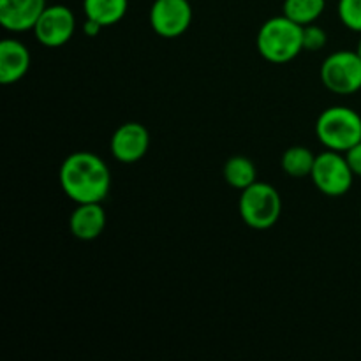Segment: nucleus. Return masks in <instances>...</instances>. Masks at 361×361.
Returning <instances> with one entry per match:
<instances>
[{"label":"nucleus","instance_id":"nucleus-13","mask_svg":"<svg viewBox=\"0 0 361 361\" xmlns=\"http://www.w3.org/2000/svg\"><path fill=\"white\" fill-rule=\"evenodd\" d=\"M129 0H83L85 16L102 28L116 25L127 14Z\"/></svg>","mask_w":361,"mask_h":361},{"label":"nucleus","instance_id":"nucleus-14","mask_svg":"<svg viewBox=\"0 0 361 361\" xmlns=\"http://www.w3.org/2000/svg\"><path fill=\"white\" fill-rule=\"evenodd\" d=\"M224 178L233 189L245 190L247 187L257 182V169L249 157L235 155L224 164Z\"/></svg>","mask_w":361,"mask_h":361},{"label":"nucleus","instance_id":"nucleus-19","mask_svg":"<svg viewBox=\"0 0 361 361\" xmlns=\"http://www.w3.org/2000/svg\"><path fill=\"white\" fill-rule=\"evenodd\" d=\"M344 155L348 159V164L353 169V173H355V176H361V141L356 143L355 147L349 148Z\"/></svg>","mask_w":361,"mask_h":361},{"label":"nucleus","instance_id":"nucleus-18","mask_svg":"<svg viewBox=\"0 0 361 361\" xmlns=\"http://www.w3.org/2000/svg\"><path fill=\"white\" fill-rule=\"evenodd\" d=\"M328 35L317 25L310 23L303 27V49H309V51H319L321 48L326 46Z\"/></svg>","mask_w":361,"mask_h":361},{"label":"nucleus","instance_id":"nucleus-21","mask_svg":"<svg viewBox=\"0 0 361 361\" xmlns=\"http://www.w3.org/2000/svg\"><path fill=\"white\" fill-rule=\"evenodd\" d=\"M356 51H358V55L361 56V39L358 41V48H356Z\"/></svg>","mask_w":361,"mask_h":361},{"label":"nucleus","instance_id":"nucleus-8","mask_svg":"<svg viewBox=\"0 0 361 361\" xmlns=\"http://www.w3.org/2000/svg\"><path fill=\"white\" fill-rule=\"evenodd\" d=\"M192 23L189 0H155L150 7V25L155 34L166 39L180 37Z\"/></svg>","mask_w":361,"mask_h":361},{"label":"nucleus","instance_id":"nucleus-10","mask_svg":"<svg viewBox=\"0 0 361 361\" xmlns=\"http://www.w3.org/2000/svg\"><path fill=\"white\" fill-rule=\"evenodd\" d=\"M46 0H0V23L9 32L34 30Z\"/></svg>","mask_w":361,"mask_h":361},{"label":"nucleus","instance_id":"nucleus-20","mask_svg":"<svg viewBox=\"0 0 361 361\" xmlns=\"http://www.w3.org/2000/svg\"><path fill=\"white\" fill-rule=\"evenodd\" d=\"M83 30H85V34L88 35V37H95V35H97L99 32L102 30V27L99 23H95V21L88 20V18H87V21H85V25H83Z\"/></svg>","mask_w":361,"mask_h":361},{"label":"nucleus","instance_id":"nucleus-15","mask_svg":"<svg viewBox=\"0 0 361 361\" xmlns=\"http://www.w3.org/2000/svg\"><path fill=\"white\" fill-rule=\"evenodd\" d=\"M314 162H316V155L307 147L296 145V147L288 148L284 152L281 166L291 178H305L312 173Z\"/></svg>","mask_w":361,"mask_h":361},{"label":"nucleus","instance_id":"nucleus-11","mask_svg":"<svg viewBox=\"0 0 361 361\" xmlns=\"http://www.w3.org/2000/svg\"><path fill=\"white\" fill-rule=\"evenodd\" d=\"M30 69V53L23 42L4 39L0 42V83L13 85Z\"/></svg>","mask_w":361,"mask_h":361},{"label":"nucleus","instance_id":"nucleus-7","mask_svg":"<svg viewBox=\"0 0 361 361\" xmlns=\"http://www.w3.org/2000/svg\"><path fill=\"white\" fill-rule=\"evenodd\" d=\"M76 30V18L67 6H46L34 27L37 42L46 48H60L71 41Z\"/></svg>","mask_w":361,"mask_h":361},{"label":"nucleus","instance_id":"nucleus-3","mask_svg":"<svg viewBox=\"0 0 361 361\" xmlns=\"http://www.w3.org/2000/svg\"><path fill=\"white\" fill-rule=\"evenodd\" d=\"M316 136L328 150L345 152L361 141V116L348 106H331L319 115Z\"/></svg>","mask_w":361,"mask_h":361},{"label":"nucleus","instance_id":"nucleus-12","mask_svg":"<svg viewBox=\"0 0 361 361\" xmlns=\"http://www.w3.org/2000/svg\"><path fill=\"white\" fill-rule=\"evenodd\" d=\"M71 233L78 240L92 242L99 238L106 228V212L101 203H81L69 217Z\"/></svg>","mask_w":361,"mask_h":361},{"label":"nucleus","instance_id":"nucleus-2","mask_svg":"<svg viewBox=\"0 0 361 361\" xmlns=\"http://www.w3.org/2000/svg\"><path fill=\"white\" fill-rule=\"evenodd\" d=\"M257 49L271 63L291 62L303 49V27L286 14L270 18L257 32Z\"/></svg>","mask_w":361,"mask_h":361},{"label":"nucleus","instance_id":"nucleus-6","mask_svg":"<svg viewBox=\"0 0 361 361\" xmlns=\"http://www.w3.org/2000/svg\"><path fill=\"white\" fill-rule=\"evenodd\" d=\"M321 81L330 92L353 95L361 90V56L358 51L341 49L331 53L321 66Z\"/></svg>","mask_w":361,"mask_h":361},{"label":"nucleus","instance_id":"nucleus-4","mask_svg":"<svg viewBox=\"0 0 361 361\" xmlns=\"http://www.w3.org/2000/svg\"><path fill=\"white\" fill-rule=\"evenodd\" d=\"M238 210L243 222L252 229H270L277 224L282 214V200L274 185L264 182H254L242 190Z\"/></svg>","mask_w":361,"mask_h":361},{"label":"nucleus","instance_id":"nucleus-5","mask_svg":"<svg viewBox=\"0 0 361 361\" xmlns=\"http://www.w3.org/2000/svg\"><path fill=\"white\" fill-rule=\"evenodd\" d=\"M310 178L324 196L338 197L349 192V189L353 187V180H355V173L349 168L348 159L342 152L326 148L323 154L316 155Z\"/></svg>","mask_w":361,"mask_h":361},{"label":"nucleus","instance_id":"nucleus-1","mask_svg":"<svg viewBox=\"0 0 361 361\" xmlns=\"http://www.w3.org/2000/svg\"><path fill=\"white\" fill-rule=\"evenodd\" d=\"M60 185L76 204L102 203L111 187V173L99 155L74 152L60 166Z\"/></svg>","mask_w":361,"mask_h":361},{"label":"nucleus","instance_id":"nucleus-17","mask_svg":"<svg viewBox=\"0 0 361 361\" xmlns=\"http://www.w3.org/2000/svg\"><path fill=\"white\" fill-rule=\"evenodd\" d=\"M338 18L349 30L361 32V0H338Z\"/></svg>","mask_w":361,"mask_h":361},{"label":"nucleus","instance_id":"nucleus-16","mask_svg":"<svg viewBox=\"0 0 361 361\" xmlns=\"http://www.w3.org/2000/svg\"><path fill=\"white\" fill-rule=\"evenodd\" d=\"M326 0H286L284 14L289 20L296 21L298 25L316 23L317 18L323 14Z\"/></svg>","mask_w":361,"mask_h":361},{"label":"nucleus","instance_id":"nucleus-9","mask_svg":"<svg viewBox=\"0 0 361 361\" xmlns=\"http://www.w3.org/2000/svg\"><path fill=\"white\" fill-rule=\"evenodd\" d=\"M148 147H150V134L147 127L137 122L122 123L113 133L111 143H109L111 155L123 164L141 161L147 155Z\"/></svg>","mask_w":361,"mask_h":361}]
</instances>
